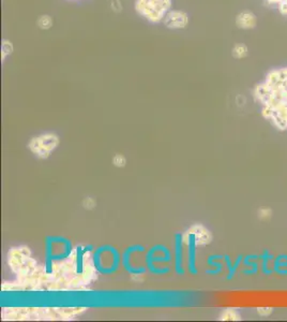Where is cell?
<instances>
[{
	"mask_svg": "<svg viewBox=\"0 0 287 322\" xmlns=\"http://www.w3.org/2000/svg\"><path fill=\"white\" fill-rule=\"evenodd\" d=\"M253 97L261 108L287 106V67L270 70L253 88Z\"/></svg>",
	"mask_w": 287,
	"mask_h": 322,
	"instance_id": "6da1fadb",
	"label": "cell"
},
{
	"mask_svg": "<svg viewBox=\"0 0 287 322\" xmlns=\"http://www.w3.org/2000/svg\"><path fill=\"white\" fill-rule=\"evenodd\" d=\"M134 11L151 25L162 24L166 14L173 9V0H134Z\"/></svg>",
	"mask_w": 287,
	"mask_h": 322,
	"instance_id": "7a4b0ae2",
	"label": "cell"
},
{
	"mask_svg": "<svg viewBox=\"0 0 287 322\" xmlns=\"http://www.w3.org/2000/svg\"><path fill=\"white\" fill-rule=\"evenodd\" d=\"M93 264L98 272L104 275H111L118 270L120 263V255L118 250L111 246L99 247L93 254Z\"/></svg>",
	"mask_w": 287,
	"mask_h": 322,
	"instance_id": "3957f363",
	"label": "cell"
},
{
	"mask_svg": "<svg viewBox=\"0 0 287 322\" xmlns=\"http://www.w3.org/2000/svg\"><path fill=\"white\" fill-rule=\"evenodd\" d=\"M72 244L71 242L61 236H51L45 240V256L46 267L51 272L53 261L62 260L71 255Z\"/></svg>",
	"mask_w": 287,
	"mask_h": 322,
	"instance_id": "277c9868",
	"label": "cell"
},
{
	"mask_svg": "<svg viewBox=\"0 0 287 322\" xmlns=\"http://www.w3.org/2000/svg\"><path fill=\"white\" fill-rule=\"evenodd\" d=\"M172 260L170 250L164 245H155L148 250L145 257V265L154 275H166L171 272L168 266H159L160 263H167Z\"/></svg>",
	"mask_w": 287,
	"mask_h": 322,
	"instance_id": "5b68a950",
	"label": "cell"
},
{
	"mask_svg": "<svg viewBox=\"0 0 287 322\" xmlns=\"http://www.w3.org/2000/svg\"><path fill=\"white\" fill-rule=\"evenodd\" d=\"M262 116L280 131H287V106L262 108Z\"/></svg>",
	"mask_w": 287,
	"mask_h": 322,
	"instance_id": "8992f818",
	"label": "cell"
},
{
	"mask_svg": "<svg viewBox=\"0 0 287 322\" xmlns=\"http://www.w3.org/2000/svg\"><path fill=\"white\" fill-rule=\"evenodd\" d=\"M163 26L168 30H183L190 25V15L182 9L173 8L168 12L162 22Z\"/></svg>",
	"mask_w": 287,
	"mask_h": 322,
	"instance_id": "52a82bcc",
	"label": "cell"
},
{
	"mask_svg": "<svg viewBox=\"0 0 287 322\" xmlns=\"http://www.w3.org/2000/svg\"><path fill=\"white\" fill-rule=\"evenodd\" d=\"M145 251V247L142 245H133L126 248L122 254V265L129 274L132 275H142L146 273L147 267L141 266L138 264H133V256L137 251Z\"/></svg>",
	"mask_w": 287,
	"mask_h": 322,
	"instance_id": "ba28073f",
	"label": "cell"
},
{
	"mask_svg": "<svg viewBox=\"0 0 287 322\" xmlns=\"http://www.w3.org/2000/svg\"><path fill=\"white\" fill-rule=\"evenodd\" d=\"M259 19L251 10H242L235 17V25L240 30H253L256 28Z\"/></svg>",
	"mask_w": 287,
	"mask_h": 322,
	"instance_id": "9c48e42d",
	"label": "cell"
},
{
	"mask_svg": "<svg viewBox=\"0 0 287 322\" xmlns=\"http://www.w3.org/2000/svg\"><path fill=\"white\" fill-rule=\"evenodd\" d=\"M183 246H182V235L180 233L176 234L175 242V270L178 275H183Z\"/></svg>",
	"mask_w": 287,
	"mask_h": 322,
	"instance_id": "30bf717a",
	"label": "cell"
},
{
	"mask_svg": "<svg viewBox=\"0 0 287 322\" xmlns=\"http://www.w3.org/2000/svg\"><path fill=\"white\" fill-rule=\"evenodd\" d=\"M231 54H232L233 58H235L237 60H242V59H245L247 56H249L250 49H249V46H247L245 43L239 42V43L234 44V46L232 47Z\"/></svg>",
	"mask_w": 287,
	"mask_h": 322,
	"instance_id": "8fae6325",
	"label": "cell"
},
{
	"mask_svg": "<svg viewBox=\"0 0 287 322\" xmlns=\"http://www.w3.org/2000/svg\"><path fill=\"white\" fill-rule=\"evenodd\" d=\"M187 267L191 274H196L195 270V235L192 234L189 236V261H187Z\"/></svg>",
	"mask_w": 287,
	"mask_h": 322,
	"instance_id": "7c38bea8",
	"label": "cell"
},
{
	"mask_svg": "<svg viewBox=\"0 0 287 322\" xmlns=\"http://www.w3.org/2000/svg\"><path fill=\"white\" fill-rule=\"evenodd\" d=\"M0 52H2V63H5L7 58L11 56L14 52V44L10 39H3L2 45H0Z\"/></svg>",
	"mask_w": 287,
	"mask_h": 322,
	"instance_id": "4fadbf2b",
	"label": "cell"
},
{
	"mask_svg": "<svg viewBox=\"0 0 287 322\" xmlns=\"http://www.w3.org/2000/svg\"><path fill=\"white\" fill-rule=\"evenodd\" d=\"M54 26V19L49 14H41L37 19V27L41 30H49Z\"/></svg>",
	"mask_w": 287,
	"mask_h": 322,
	"instance_id": "5bb4252c",
	"label": "cell"
},
{
	"mask_svg": "<svg viewBox=\"0 0 287 322\" xmlns=\"http://www.w3.org/2000/svg\"><path fill=\"white\" fill-rule=\"evenodd\" d=\"M222 320H230V321H238L241 320V316L239 314L238 310H236L234 308H229L226 309L223 315H222Z\"/></svg>",
	"mask_w": 287,
	"mask_h": 322,
	"instance_id": "9a60e30c",
	"label": "cell"
},
{
	"mask_svg": "<svg viewBox=\"0 0 287 322\" xmlns=\"http://www.w3.org/2000/svg\"><path fill=\"white\" fill-rule=\"evenodd\" d=\"M256 311H257V315L261 316V317H269L272 315L273 313V307H270V306H263V307H257L256 308Z\"/></svg>",
	"mask_w": 287,
	"mask_h": 322,
	"instance_id": "2e32d148",
	"label": "cell"
},
{
	"mask_svg": "<svg viewBox=\"0 0 287 322\" xmlns=\"http://www.w3.org/2000/svg\"><path fill=\"white\" fill-rule=\"evenodd\" d=\"M272 216V210L268 207H264L259 210V217L262 220H269Z\"/></svg>",
	"mask_w": 287,
	"mask_h": 322,
	"instance_id": "e0dca14e",
	"label": "cell"
},
{
	"mask_svg": "<svg viewBox=\"0 0 287 322\" xmlns=\"http://www.w3.org/2000/svg\"><path fill=\"white\" fill-rule=\"evenodd\" d=\"M275 9L278 10L279 13H280L281 15L287 17V0H285V2L281 3Z\"/></svg>",
	"mask_w": 287,
	"mask_h": 322,
	"instance_id": "ac0fdd59",
	"label": "cell"
},
{
	"mask_svg": "<svg viewBox=\"0 0 287 322\" xmlns=\"http://www.w3.org/2000/svg\"><path fill=\"white\" fill-rule=\"evenodd\" d=\"M66 2H82V0H66Z\"/></svg>",
	"mask_w": 287,
	"mask_h": 322,
	"instance_id": "d6986e66",
	"label": "cell"
}]
</instances>
